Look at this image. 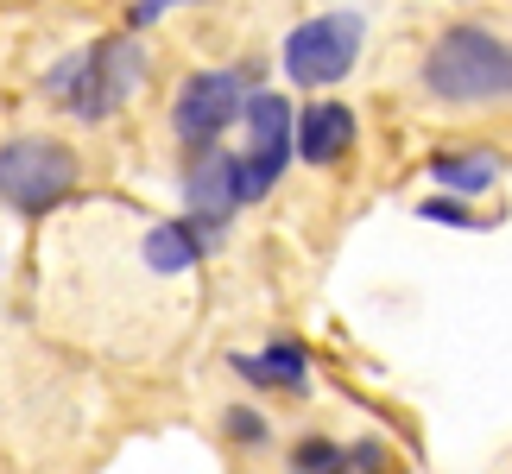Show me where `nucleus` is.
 Listing matches in <instances>:
<instances>
[{
	"label": "nucleus",
	"instance_id": "1",
	"mask_svg": "<svg viewBox=\"0 0 512 474\" xmlns=\"http://www.w3.org/2000/svg\"><path fill=\"white\" fill-rule=\"evenodd\" d=\"M418 76L443 108H512V38L494 26H449L430 38Z\"/></svg>",
	"mask_w": 512,
	"mask_h": 474
},
{
	"label": "nucleus",
	"instance_id": "2",
	"mask_svg": "<svg viewBox=\"0 0 512 474\" xmlns=\"http://www.w3.org/2000/svg\"><path fill=\"white\" fill-rule=\"evenodd\" d=\"M140 83H146L140 38H102V45L64 57V64L45 76V89L64 95V108L76 114V121H108V114L121 108Z\"/></svg>",
	"mask_w": 512,
	"mask_h": 474
},
{
	"label": "nucleus",
	"instance_id": "3",
	"mask_svg": "<svg viewBox=\"0 0 512 474\" xmlns=\"http://www.w3.org/2000/svg\"><path fill=\"white\" fill-rule=\"evenodd\" d=\"M70 184H76V152L64 140L26 133V140L0 146V203H13L26 215H45L70 196Z\"/></svg>",
	"mask_w": 512,
	"mask_h": 474
},
{
	"label": "nucleus",
	"instance_id": "4",
	"mask_svg": "<svg viewBox=\"0 0 512 474\" xmlns=\"http://www.w3.org/2000/svg\"><path fill=\"white\" fill-rule=\"evenodd\" d=\"M247 152H234V165H241V209L260 203V196L285 177L291 165V146H298V121H291V102L285 95H247Z\"/></svg>",
	"mask_w": 512,
	"mask_h": 474
},
{
	"label": "nucleus",
	"instance_id": "5",
	"mask_svg": "<svg viewBox=\"0 0 512 474\" xmlns=\"http://www.w3.org/2000/svg\"><path fill=\"white\" fill-rule=\"evenodd\" d=\"M361 13H323V19H304L298 32L285 38V76L298 89H329L342 83L354 70V57H361Z\"/></svg>",
	"mask_w": 512,
	"mask_h": 474
},
{
	"label": "nucleus",
	"instance_id": "6",
	"mask_svg": "<svg viewBox=\"0 0 512 474\" xmlns=\"http://www.w3.org/2000/svg\"><path fill=\"white\" fill-rule=\"evenodd\" d=\"M234 114H247V70H196V76H184V89H177V102H171V127H177L184 146L209 152L215 133H222Z\"/></svg>",
	"mask_w": 512,
	"mask_h": 474
},
{
	"label": "nucleus",
	"instance_id": "7",
	"mask_svg": "<svg viewBox=\"0 0 512 474\" xmlns=\"http://www.w3.org/2000/svg\"><path fill=\"white\" fill-rule=\"evenodd\" d=\"M184 203H190V228L196 241H215L222 222L234 209H241V165H234V152H196V165L184 171Z\"/></svg>",
	"mask_w": 512,
	"mask_h": 474
},
{
	"label": "nucleus",
	"instance_id": "8",
	"mask_svg": "<svg viewBox=\"0 0 512 474\" xmlns=\"http://www.w3.org/2000/svg\"><path fill=\"white\" fill-rule=\"evenodd\" d=\"M354 146V114L342 102H310L298 114V158L304 165H336Z\"/></svg>",
	"mask_w": 512,
	"mask_h": 474
},
{
	"label": "nucleus",
	"instance_id": "9",
	"mask_svg": "<svg viewBox=\"0 0 512 474\" xmlns=\"http://www.w3.org/2000/svg\"><path fill=\"white\" fill-rule=\"evenodd\" d=\"M430 177H437L443 196H487L506 177V158L487 146H462V152H437L430 158Z\"/></svg>",
	"mask_w": 512,
	"mask_h": 474
},
{
	"label": "nucleus",
	"instance_id": "10",
	"mask_svg": "<svg viewBox=\"0 0 512 474\" xmlns=\"http://www.w3.org/2000/svg\"><path fill=\"white\" fill-rule=\"evenodd\" d=\"M234 373L253 386H285V392H304L310 386V361L298 342H272L266 354H234Z\"/></svg>",
	"mask_w": 512,
	"mask_h": 474
},
{
	"label": "nucleus",
	"instance_id": "11",
	"mask_svg": "<svg viewBox=\"0 0 512 474\" xmlns=\"http://www.w3.org/2000/svg\"><path fill=\"white\" fill-rule=\"evenodd\" d=\"M386 468H392V456H386V443H380V437L348 443V449H342V462H336V474H386Z\"/></svg>",
	"mask_w": 512,
	"mask_h": 474
},
{
	"label": "nucleus",
	"instance_id": "12",
	"mask_svg": "<svg viewBox=\"0 0 512 474\" xmlns=\"http://www.w3.org/2000/svg\"><path fill=\"white\" fill-rule=\"evenodd\" d=\"M342 462V443H329V437H310L291 449V474H336Z\"/></svg>",
	"mask_w": 512,
	"mask_h": 474
},
{
	"label": "nucleus",
	"instance_id": "13",
	"mask_svg": "<svg viewBox=\"0 0 512 474\" xmlns=\"http://www.w3.org/2000/svg\"><path fill=\"white\" fill-rule=\"evenodd\" d=\"M418 215H424V222H443V228H481L475 222V215H468V203H462V196H424V203H418Z\"/></svg>",
	"mask_w": 512,
	"mask_h": 474
},
{
	"label": "nucleus",
	"instance_id": "14",
	"mask_svg": "<svg viewBox=\"0 0 512 474\" xmlns=\"http://www.w3.org/2000/svg\"><path fill=\"white\" fill-rule=\"evenodd\" d=\"M222 430H228L234 443H247V449H260V443H266V418H260L253 405H234L228 418H222Z\"/></svg>",
	"mask_w": 512,
	"mask_h": 474
},
{
	"label": "nucleus",
	"instance_id": "15",
	"mask_svg": "<svg viewBox=\"0 0 512 474\" xmlns=\"http://www.w3.org/2000/svg\"><path fill=\"white\" fill-rule=\"evenodd\" d=\"M165 7H177V0H133V13H127V19H133V26H152V19H159Z\"/></svg>",
	"mask_w": 512,
	"mask_h": 474
}]
</instances>
